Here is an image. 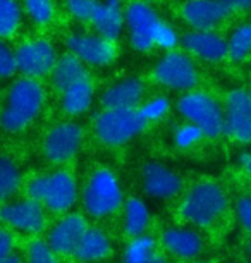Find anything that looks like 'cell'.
<instances>
[{"mask_svg": "<svg viewBox=\"0 0 251 263\" xmlns=\"http://www.w3.org/2000/svg\"><path fill=\"white\" fill-rule=\"evenodd\" d=\"M43 103L45 90L36 79H17L9 90L6 107L0 112V127L7 133L23 131L40 116Z\"/></svg>", "mask_w": 251, "mask_h": 263, "instance_id": "6da1fadb", "label": "cell"}, {"mask_svg": "<svg viewBox=\"0 0 251 263\" xmlns=\"http://www.w3.org/2000/svg\"><path fill=\"white\" fill-rule=\"evenodd\" d=\"M227 208V195L215 182H200L186 193L181 203V215L189 224L208 227L217 222Z\"/></svg>", "mask_w": 251, "mask_h": 263, "instance_id": "7a4b0ae2", "label": "cell"}, {"mask_svg": "<svg viewBox=\"0 0 251 263\" xmlns=\"http://www.w3.org/2000/svg\"><path fill=\"white\" fill-rule=\"evenodd\" d=\"M122 205V190L117 176L109 168H96L83 190V206L88 215L103 218Z\"/></svg>", "mask_w": 251, "mask_h": 263, "instance_id": "3957f363", "label": "cell"}, {"mask_svg": "<svg viewBox=\"0 0 251 263\" xmlns=\"http://www.w3.org/2000/svg\"><path fill=\"white\" fill-rule=\"evenodd\" d=\"M146 127V121L136 110H107L93 117V131L107 146H121L136 138Z\"/></svg>", "mask_w": 251, "mask_h": 263, "instance_id": "277c9868", "label": "cell"}, {"mask_svg": "<svg viewBox=\"0 0 251 263\" xmlns=\"http://www.w3.org/2000/svg\"><path fill=\"white\" fill-rule=\"evenodd\" d=\"M177 112L189 124L201 129L205 136L224 135V110L219 102L203 91H189L177 102Z\"/></svg>", "mask_w": 251, "mask_h": 263, "instance_id": "5b68a950", "label": "cell"}, {"mask_svg": "<svg viewBox=\"0 0 251 263\" xmlns=\"http://www.w3.org/2000/svg\"><path fill=\"white\" fill-rule=\"evenodd\" d=\"M153 79L164 88L174 91H191L200 81V74L193 59L184 52H167L157 62Z\"/></svg>", "mask_w": 251, "mask_h": 263, "instance_id": "8992f818", "label": "cell"}, {"mask_svg": "<svg viewBox=\"0 0 251 263\" xmlns=\"http://www.w3.org/2000/svg\"><path fill=\"white\" fill-rule=\"evenodd\" d=\"M124 19L132 48L138 52H150L155 47V34L162 23L155 9L143 0H134L126 7Z\"/></svg>", "mask_w": 251, "mask_h": 263, "instance_id": "52a82bcc", "label": "cell"}, {"mask_svg": "<svg viewBox=\"0 0 251 263\" xmlns=\"http://www.w3.org/2000/svg\"><path fill=\"white\" fill-rule=\"evenodd\" d=\"M69 53L78 57L85 66L105 67L115 61L117 48L114 42H109L96 33L72 31L66 36Z\"/></svg>", "mask_w": 251, "mask_h": 263, "instance_id": "ba28073f", "label": "cell"}, {"mask_svg": "<svg viewBox=\"0 0 251 263\" xmlns=\"http://www.w3.org/2000/svg\"><path fill=\"white\" fill-rule=\"evenodd\" d=\"M224 135L230 140L251 143V98L249 91L238 88L227 95L224 110Z\"/></svg>", "mask_w": 251, "mask_h": 263, "instance_id": "9c48e42d", "label": "cell"}, {"mask_svg": "<svg viewBox=\"0 0 251 263\" xmlns=\"http://www.w3.org/2000/svg\"><path fill=\"white\" fill-rule=\"evenodd\" d=\"M83 143V129L76 122H62L47 133L43 155L52 163H66L76 157Z\"/></svg>", "mask_w": 251, "mask_h": 263, "instance_id": "30bf717a", "label": "cell"}, {"mask_svg": "<svg viewBox=\"0 0 251 263\" xmlns=\"http://www.w3.org/2000/svg\"><path fill=\"white\" fill-rule=\"evenodd\" d=\"M16 62L17 71L24 74V78H43L55 67L57 52L47 40H31L16 50Z\"/></svg>", "mask_w": 251, "mask_h": 263, "instance_id": "8fae6325", "label": "cell"}, {"mask_svg": "<svg viewBox=\"0 0 251 263\" xmlns=\"http://www.w3.org/2000/svg\"><path fill=\"white\" fill-rule=\"evenodd\" d=\"M0 220L6 226L26 234H38L45 227V212L42 203L26 198V200L11 201L0 205Z\"/></svg>", "mask_w": 251, "mask_h": 263, "instance_id": "7c38bea8", "label": "cell"}, {"mask_svg": "<svg viewBox=\"0 0 251 263\" xmlns=\"http://www.w3.org/2000/svg\"><path fill=\"white\" fill-rule=\"evenodd\" d=\"M78 200V182L71 172L57 171L43 179L42 203L55 213L69 212Z\"/></svg>", "mask_w": 251, "mask_h": 263, "instance_id": "4fadbf2b", "label": "cell"}, {"mask_svg": "<svg viewBox=\"0 0 251 263\" xmlns=\"http://www.w3.org/2000/svg\"><path fill=\"white\" fill-rule=\"evenodd\" d=\"M86 231V218L80 215V213H69V215L62 217L50 229L47 237V245L59 256L74 255L76 248Z\"/></svg>", "mask_w": 251, "mask_h": 263, "instance_id": "5bb4252c", "label": "cell"}, {"mask_svg": "<svg viewBox=\"0 0 251 263\" xmlns=\"http://www.w3.org/2000/svg\"><path fill=\"white\" fill-rule=\"evenodd\" d=\"M181 16L193 31H211L229 16V11L217 0H186Z\"/></svg>", "mask_w": 251, "mask_h": 263, "instance_id": "9a60e30c", "label": "cell"}, {"mask_svg": "<svg viewBox=\"0 0 251 263\" xmlns=\"http://www.w3.org/2000/svg\"><path fill=\"white\" fill-rule=\"evenodd\" d=\"M141 182L146 195L151 198H159V200L176 196L183 187L179 174L157 162H150L143 167Z\"/></svg>", "mask_w": 251, "mask_h": 263, "instance_id": "2e32d148", "label": "cell"}, {"mask_svg": "<svg viewBox=\"0 0 251 263\" xmlns=\"http://www.w3.org/2000/svg\"><path fill=\"white\" fill-rule=\"evenodd\" d=\"M184 50L206 62H220L227 57V40L217 31H189L181 38Z\"/></svg>", "mask_w": 251, "mask_h": 263, "instance_id": "e0dca14e", "label": "cell"}, {"mask_svg": "<svg viewBox=\"0 0 251 263\" xmlns=\"http://www.w3.org/2000/svg\"><path fill=\"white\" fill-rule=\"evenodd\" d=\"M145 97V84L136 78H126L102 93V107L107 110H136Z\"/></svg>", "mask_w": 251, "mask_h": 263, "instance_id": "ac0fdd59", "label": "cell"}, {"mask_svg": "<svg viewBox=\"0 0 251 263\" xmlns=\"http://www.w3.org/2000/svg\"><path fill=\"white\" fill-rule=\"evenodd\" d=\"M124 11L121 0H100L91 17L93 29L109 42H115L124 31Z\"/></svg>", "mask_w": 251, "mask_h": 263, "instance_id": "d6986e66", "label": "cell"}, {"mask_svg": "<svg viewBox=\"0 0 251 263\" xmlns=\"http://www.w3.org/2000/svg\"><path fill=\"white\" fill-rule=\"evenodd\" d=\"M162 245L165 250L177 258L191 260L196 258L203 250V241L200 234L188 227H169L162 234Z\"/></svg>", "mask_w": 251, "mask_h": 263, "instance_id": "ffe728a7", "label": "cell"}, {"mask_svg": "<svg viewBox=\"0 0 251 263\" xmlns=\"http://www.w3.org/2000/svg\"><path fill=\"white\" fill-rule=\"evenodd\" d=\"M112 253V242L109 236L96 227H88L83 239L78 245L74 256L81 263H96L109 258Z\"/></svg>", "mask_w": 251, "mask_h": 263, "instance_id": "44dd1931", "label": "cell"}, {"mask_svg": "<svg viewBox=\"0 0 251 263\" xmlns=\"http://www.w3.org/2000/svg\"><path fill=\"white\" fill-rule=\"evenodd\" d=\"M50 74H52L53 88L61 93L69 90V88L74 86L78 83L90 79L88 78L86 66L78 57L72 55V53H64L62 57H59L55 67H53V71Z\"/></svg>", "mask_w": 251, "mask_h": 263, "instance_id": "7402d4cb", "label": "cell"}, {"mask_svg": "<svg viewBox=\"0 0 251 263\" xmlns=\"http://www.w3.org/2000/svg\"><path fill=\"white\" fill-rule=\"evenodd\" d=\"M93 103V84L90 79L71 86L62 93V110L71 117L85 114Z\"/></svg>", "mask_w": 251, "mask_h": 263, "instance_id": "603a6c76", "label": "cell"}, {"mask_svg": "<svg viewBox=\"0 0 251 263\" xmlns=\"http://www.w3.org/2000/svg\"><path fill=\"white\" fill-rule=\"evenodd\" d=\"M150 213L148 208L140 198H129L126 201V213H124V231L132 237L143 236L148 227Z\"/></svg>", "mask_w": 251, "mask_h": 263, "instance_id": "cb8c5ba5", "label": "cell"}, {"mask_svg": "<svg viewBox=\"0 0 251 263\" xmlns=\"http://www.w3.org/2000/svg\"><path fill=\"white\" fill-rule=\"evenodd\" d=\"M21 182V171L9 157H0V203H7L16 195Z\"/></svg>", "mask_w": 251, "mask_h": 263, "instance_id": "d4e9b609", "label": "cell"}, {"mask_svg": "<svg viewBox=\"0 0 251 263\" xmlns=\"http://www.w3.org/2000/svg\"><path fill=\"white\" fill-rule=\"evenodd\" d=\"M251 55V23L234 29L227 38V57L233 62H243Z\"/></svg>", "mask_w": 251, "mask_h": 263, "instance_id": "484cf974", "label": "cell"}, {"mask_svg": "<svg viewBox=\"0 0 251 263\" xmlns=\"http://www.w3.org/2000/svg\"><path fill=\"white\" fill-rule=\"evenodd\" d=\"M157 253V241L151 236L134 237L124 250L121 263H148Z\"/></svg>", "mask_w": 251, "mask_h": 263, "instance_id": "4316f807", "label": "cell"}, {"mask_svg": "<svg viewBox=\"0 0 251 263\" xmlns=\"http://www.w3.org/2000/svg\"><path fill=\"white\" fill-rule=\"evenodd\" d=\"M23 9L17 0H0V38H9L21 26Z\"/></svg>", "mask_w": 251, "mask_h": 263, "instance_id": "83f0119b", "label": "cell"}, {"mask_svg": "<svg viewBox=\"0 0 251 263\" xmlns=\"http://www.w3.org/2000/svg\"><path fill=\"white\" fill-rule=\"evenodd\" d=\"M23 7L29 19L34 24H40V26L50 23L53 19V14H55L52 0H24Z\"/></svg>", "mask_w": 251, "mask_h": 263, "instance_id": "f1b7e54d", "label": "cell"}, {"mask_svg": "<svg viewBox=\"0 0 251 263\" xmlns=\"http://www.w3.org/2000/svg\"><path fill=\"white\" fill-rule=\"evenodd\" d=\"M100 0H64V7L72 17L83 23H91L93 14Z\"/></svg>", "mask_w": 251, "mask_h": 263, "instance_id": "f546056e", "label": "cell"}, {"mask_svg": "<svg viewBox=\"0 0 251 263\" xmlns=\"http://www.w3.org/2000/svg\"><path fill=\"white\" fill-rule=\"evenodd\" d=\"M169 108H170L169 98L155 97L146 103H143V105L138 108V112L141 114V117L145 119L146 124H148L151 121H159V119H162L167 112H169Z\"/></svg>", "mask_w": 251, "mask_h": 263, "instance_id": "4dcf8cb0", "label": "cell"}, {"mask_svg": "<svg viewBox=\"0 0 251 263\" xmlns=\"http://www.w3.org/2000/svg\"><path fill=\"white\" fill-rule=\"evenodd\" d=\"M205 135L201 133L200 127H196L195 124H183L174 131V141L179 148H191L198 143Z\"/></svg>", "mask_w": 251, "mask_h": 263, "instance_id": "1f68e13d", "label": "cell"}, {"mask_svg": "<svg viewBox=\"0 0 251 263\" xmlns=\"http://www.w3.org/2000/svg\"><path fill=\"white\" fill-rule=\"evenodd\" d=\"M47 241H33L28 248V263H61Z\"/></svg>", "mask_w": 251, "mask_h": 263, "instance_id": "d6a6232c", "label": "cell"}, {"mask_svg": "<svg viewBox=\"0 0 251 263\" xmlns=\"http://www.w3.org/2000/svg\"><path fill=\"white\" fill-rule=\"evenodd\" d=\"M17 71L16 52L0 40V79L12 78Z\"/></svg>", "mask_w": 251, "mask_h": 263, "instance_id": "836d02e7", "label": "cell"}, {"mask_svg": "<svg viewBox=\"0 0 251 263\" xmlns=\"http://www.w3.org/2000/svg\"><path fill=\"white\" fill-rule=\"evenodd\" d=\"M177 43H179V36H177L176 29L170 24L162 21L155 34V47H160L162 50L172 52L177 47Z\"/></svg>", "mask_w": 251, "mask_h": 263, "instance_id": "e575fe53", "label": "cell"}, {"mask_svg": "<svg viewBox=\"0 0 251 263\" xmlns=\"http://www.w3.org/2000/svg\"><path fill=\"white\" fill-rule=\"evenodd\" d=\"M238 218L241 226L251 234V196H243L238 201Z\"/></svg>", "mask_w": 251, "mask_h": 263, "instance_id": "d590c367", "label": "cell"}, {"mask_svg": "<svg viewBox=\"0 0 251 263\" xmlns=\"http://www.w3.org/2000/svg\"><path fill=\"white\" fill-rule=\"evenodd\" d=\"M12 248H14V236L11 234V231L0 227V263H4L12 255Z\"/></svg>", "mask_w": 251, "mask_h": 263, "instance_id": "8d00e7d4", "label": "cell"}, {"mask_svg": "<svg viewBox=\"0 0 251 263\" xmlns=\"http://www.w3.org/2000/svg\"><path fill=\"white\" fill-rule=\"evenodd\" d=\"M222 6L227 9L229 12L233 11H249L251 9V0H217Z\"/></svg>", "mask_w": 251, "mask_h": 263, "instance_id": "74e56055", "label": "cell"}, {"mask_svg": "<svg viewBox=\"0 0 251 263\" xmlns=\"http://www.w3.org/2000/svg\"><path fill=\"white\" fill-rule=\"evenodd\" d=\"M241 163H243L244 171L248 174H251V152L243 153V155H241Z\"/></svg>", "mask_w": 251, "mask_h": 263, "instance_id": "f35d334b", "label": "cell"}, {"mask_svg": "<svg viewBox=\"0 0 251 263\" xmlns=\"http://www.w3.org/2000/svg\"><path fill=\"white\" fill-rule=\"evenodd\" d=\"M148 263H167V260H165V256L162 255V253L157 251L155 255L150 258V261H148Z\"/></svg>", "mask_w": 251, "mask_h": 263, "instance_id": "ab89813d", "label": "cell"}, {"mask_svg": "<svg viewBox=\"0 0 251 263\" xmlns=\"http://www.w3.org/2000/svg\"><path fill=\"white\" fill-rule=\"evenodd\" d=\"M4 263H23V260H21V258H19L17 255H11Z\"/></svg>", "mask_w": 251, "mask_h": 263, "instance_id": "60d3db41", "label": "cell"}, {"mask_svg": "<svg viewBox=\"0 0 251 263\" xmlns=\"http://www.w3.org/2000/svg\"><path fill=\"white\" fill-rule=\"evenodd\" d=\"M246 253H248V263H251V242L248 245V250H246Z\"/></svg>", "mask_w": 251, "mask_h": 263, "instance_id": "b9f144b4", "label": "cell"}, {"mask_svg": "<svg viewBox=\"0 0 251 263\" xmlns=\"http://www.w3.org/2000/svg\"><path fill=\"white\" fill-rule=\"evenodd\" d=\"M249 98H251V91H249Z\"/></svg>", "mask_w": 251, "mask_h": 263, "instance_id": "7bdbcfd3", "label": "cell"}, {"mask_svg": "<svg viewBox=\"0 0 251 263\" xmlns=\"http://www.w3.org/2000/svg\"><path fill=\"white\" fill-rule=\"evenodd\" d=\"M198 263H205V261H198Z\"/></svg>", "mask_w": 251, "mask_h": 263, "instance_id": "ee69618b", "label": "cell"}]
</instances>
